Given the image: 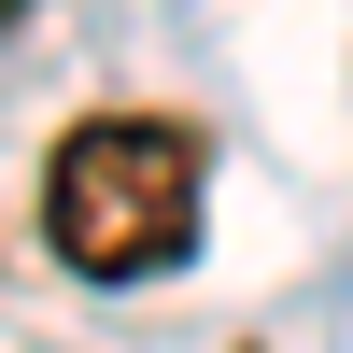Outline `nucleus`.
Wrapping results in <instances>:
<instances>
[{
    "label": "nucleus",
    "mask_w": 353,
    "mask_h": 353,
    "mask_svg": "<svg viewBox=\"0 0 353 353\" xmlns=\"http://www.w3.org/2000/svg\"><path fill=\"white\" fill-rule=\"evenodd\" d=\"M43 241L85 283H156L198 254V141L170 113H85L43 156Z\"/></svg>",
    "instance_id": "1"
}]
</instances>
